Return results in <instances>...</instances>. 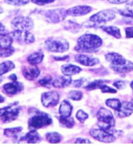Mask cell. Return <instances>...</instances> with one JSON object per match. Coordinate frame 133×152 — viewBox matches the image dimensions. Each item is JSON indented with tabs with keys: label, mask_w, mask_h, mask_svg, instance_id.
I'll use <instances>...</instances> for the list:
<instances>
[{
	"label": "cell",
	"mask_w": 133,
	"mask_h": 152,
	"mask_svg": "<svg viewBox=\"0 0 133 152\" xmlns=\"http://www.w3.org/2000/svg\"><path fill=\"white\" fill-rule=\"evenodd\" d=\"M3 88L6 93L8 94L14 95L23 91L24 86L22 83L15 81L4 84Z\"/></svg>",
	"instance_id": "obj_16"
},
{
	"label": "cell",
	"mask_w": 133,
	"mask_h": 152,
	"mask_svg": "<svg viewBox=\"0 0 133 152\" xmlns=\"http://www.w3.org/2000/svg\"><path fill=\"white\" fill-rule=\"evenodd\" d=\"M126 10L133 16V1L128 3L125 5Z\"/></svg>",
	"instance_id": "obj_40"
},
{
	"label": "cell",
	"mask_w": 133,
	"mask_h": 152,
	"mask_svg": "<svg viewBox=\"0 0 133 152\" xmlns=\"http://www.w3.org/2000/svg\"><path fill=\"white\" fill-rule=\"evenodd\" d=\"M130 86H131V88H132L133 92V80L132 81V82H131V83H130Z\"/></svg>",
	"instance_id": "obj_49"
},
{
	"label": "cell",
	"mask_w": 133,
	"mask_h": 152,
	"mask_svg": "<svg viewBox=\"0 0 133 152\" xmlns=\"http://www.w3.org/2000/svg\"><path fill=\"white\" fill-rule=\"evenodd\" d=\"M106 104L107 106L116 111L120 107L121 102L117 99H109L106 101Z\"/></svg>",
	"instance_id": "obj_30"
},
{
	"label": "cell",
	"mask_w": 133,
	"mask_h": 152,
	"mask_svg": "<svg viewBox=\"0 0 133 152\" xmlns=\"http://www.w3.org/2000/svg\"><path fill=\"white\" fill-rule=\"evenodd\" d=\"M15 52V48L13 46L7 48L0 49V57L7 58L12 56Z\"/></svg>",
	"instance_id": "obj_32"
},
{
	"label": "cell",
	"mask_w": 133,
	"mask_h": 152,
	"mask_svg": "<svg viewBox=\"0 0 133 152\" xmlns=\"http://www.w3.org/2000/svg\"><path fill=\"white\" fill-rule=\"evenodd\" d=\"M9 35L16 42L21 44H29L35 42L34 35L28 31L14 30L9 33Z\"/></svg>",
	"instance_id": "obj_8"
},
{
	"label": "cell",
	"mask_w": 133,
	"mask_h": 152,
	"mask_svg": "<svg viewBox=\"0 0 133 152\" xmlns=\"http://www.w3.org/2000/svg\"><path fill=\"white\" fill-rule=\"evenodd\" d=\"M72 82L71 76H60L57 77L53 81V86L58 88H64L70 85Z\"/></svg>",
	"instance_id": "obj_19"
},
{
	"label": "cell",
	"mask_w": 133,
	"mask_h": 152,
	"mask_svg": "<svg viewBox=\"0 0 133 152\" xmlns=\"http://www.w3.org/2000/svg\"><path fill=\"white\" fill-rule=\"evenodd\" d=\"M53 78L50 76H46L39 81V83L43 87L50 88L53 86Z\"/></svg>",
	"instance_id": "obj_31"
},
{
	"label": "cell",
	"mask_w": 133,
	"mask_h": 152,
	"mask_svg": "<svg viewBox=\"0 0 133 152\" xmlns=\"http://www.w3.org/2000/svg\"><path fill=\"white\" fill-rule=\"evenodd\" d=\"M13 41L14 40L9 33H0V49L11 47Z\"/></svg>",
	"instance_id": "obj_22"
},
{
	"label": "cell",
	"mask_w": 133,
	"mask_h": 152,
	"mask_svg": "<svg viewBox=\"0 0 133 152\" xmlns=\"http://www.w3.org/2000/svg\"><path fill=\"white\" fill-rule=\"evenodd\" d=\"M73 106L70 102L64 100L61 103L60 106L59 113L63 116H70L73 111Z\"/></svg>",
	"instance_id": "obj_21"
},
{
	"label": "cell",
	"mask_w": 133,
	"mask_h": 152,
	"mask_svg": "<svg viewBox=\"0 0 133 152\" xmlns=\"http://www.w3.org/2000/svg\"><path fill=\"white\" fill-rule=\"evenodd\" d=\"M102 44L100 37L95 34L86 33L78 38L75 49L77 52L81 53H96Z\"/></svg>",
	"instance_id": "obj_1"
},
{
	"label": "cell",
	"mask_w": 133,
	"mask_h": 152,
	"mask_svg": "<svg viewBox=\"0 0 133 152\" xmlns=\"http://www.w3.org/2000/svg\"><path fill=\"white\" fill-rule=\"evenodd\" d=\"M82 71L79 66L72 64H65L61 66V71L65 75L71 76L78 74Z\"/></svg>",
	"instance_id": "obj_20"
},
{
	"label": "cell",
	"mask_w": 133,
	"mask_h": 152,
	"mask_svg": "<svg viewBox=\"0 0 133 152\" xmlns=\"http://www.w3.org/2000/svg\"><path fill=\"white\" fill-rule=\"evenodd\" d=\"M68 97L70 99L73 100H80L82 99L83 94L80 91H71L68 94Z\"/></svg>",
	"instance_id": "obj_33"
},
{
	"label": "cell",
	"mask_w": 133,
	"mask_h": 152,
	"mask_svg": "<svg viewBox=\"0 0 133 152\" xmlns=\"http://www.w3.org/2000/svg\"><path fill=\"white\" fill-rule=\"evenodd\" d=\"M76 118L80 122L83 123L84 121L88 118V115L85 113L83 110L81 109L77 112Z\"/></svg>",
	"instance_id": "obj_35"
},
{
	"label": "cell",
	"mask_w": 133,
	"mask_h": 152,
	"mask_svg": "<svg viewBox=\"0 0 133 152\" xmlns=\"http://www.w3.org/2000/svg\"><path fill=\"white\" fill-rule=\"evenodd\" d=\"M5 99L4 97L3 96H2L0 94V103L4 102Z\"/></svg>",
	"instance_id": "obj_48"
},
{
	"label": "cell",
	"mask_w": 133,
	"mask_h": 152,
	"mask_svg": "<svg viewBox=\"0 0 133 152\" xmlns=\"http://www.w3.org/2000/svg\"><path fill=\"white\" fill-rule=\"evenodd\" d=\"M64 9L51 10L47 11L45 18L48 22L57 23L63 20L67 16Z\"/></svg>",
	"instance_id": "obj_10"
},
{
	"label": "cell",
	"mask_w": 133,
	"mask_h": 152,
	"mask_svg": "<svg viewBox=\"0 0 133 152\" xmlns=\"http://www.w3.org/2000/svg\"><path fill=\"white\" fill-rule=\"evenodd\" d=\"M91 136L100 142L110 143L116 141V139L123 135V132L121 130L110 129L103 130L93 129L90 130Z\"/></svg>",
	"instance_id": "obj_4"
},
{
	"label": "cell",
	"mask_w": 133,
	"mask_h": 152,
	"mask_svg": "<svg viewBox=\"0 0 133 152\" xmlns=\"http://www.w3.org/2000/svg\"><path fill=\"white\" fill-rule=\"evenodd\" d=\"M93 9L87 5L78 6L67 10L65 11L67 15L72 17H80L89 14Z\"/></svg>",
	"instance_id": "obj_13"
},
{
	"label": "cell",
	"mask_w": 133,
	"mask_h": 152,
	"mask_svg": "<svg viewBox=\"0 0 133 152\" xmlns=\"http://www.w3.org/2000/svg\"><path fill=\"white\" fill-rule=\"evenodd\" d=\"M132 102H133V99L132 100Z\"/></svg>",
	"instance_id": "obj_52"
},
{
	"label": "cell",
	"mask_w": 133,
	"mask_h": 152,
	"mask_svg": "<svg viewBox=\"0 0 133 152\" xmlns=\"http://www.w3.org/2000/svg\"><path fill=\"white\" fill-rule=\"evenodd\" d=\"M59 95L55 91L45 92L41 94V101L46 107H55L59 102Z\"/></svg>",
	"instance_id": "obj_11"
},
{
	"label": "cell",
	"mask_w": 133,
	"mask_h": 152,
	"mask_svg": "<svg viewBox=\"0 0 133 152\" xmlns=\"http://www.w3.org/2000/svg\"><path fill=\"white\" fill-rule=\"evenodd\" d=\"M5 27L1 23H0V33L5 32Z\"/></svg>",
	"instance_id": "obj_47"
},
{
	"label": "cell",
	"mask_w": 133,
	"mask_h": 152,
	"mask_svg": "<svg viewBox=\"0 0 133 152\" xmlns=\"http://www.w3.org/2000/svg\"><path fill=\"white\" fill-rule=\"evenodd\" d=\"M115 18L116 14L113 11L105 10L92 15L90 18V20L95 23H105L112 20Z\"/></svg>",
	"instance_id": "obj_9"
},
{
	"label": "cell",
	"mask_w": 133,
	"mask_h": 152,
	"mask_svg": "<svg viewBox=\"0 0 133 152\" xmlns=\"http://www.w3.org/2000/svg\"></svg>",
	"instance_id": "obj_53"
},
{
	"label": "cell",
	"mask_w": 133,
	"mask_h": 152,
	"mask_svg": "<svg viewBox=\"0 0 133 152\" xmlns=\"http://www.w3.org/2000/svg\"><path fill=\"white\" fill-rule=\"evenodd\" d=\"M11 108V106H7L2 108H0V117H1L8 109Z\"/></svg>",
	"instance_id": "obj_44"
},
{
	"label": "cell",
	"mask_w": 133,
	"mask_h": 152,
	"mask_svg": "<svg viewBox=\"0 0 133 152\" xmlns=\"http://www.w3.org/2000/svg\"><path fill=\"white\" fill-rule=\"evenodd\" d=\"M75 143H91L90 140L87 139L82 138H78L76 140Z\"/></svg>",
	"instance_id": "obj_42"
},
{
	"label": "cell",
	"mask_w": 133,
	"mask_h": 152,
	"mask_svg": "<svg viewBox=\"0 0 133 152\" xmlns=\"http://www.w3.org/2000/svg\"><path fill=\"white\" fill-rule=\"evenodd\" d=\"M8 78L10 80L13 81H17V76L15 74H12V75H10L8 77Z\"/></svg>",
	"instance_id": "obj_46"
},
{
	"label": "cell",
	"mask_w": 133,
	"mask_h": 152,
	"mask_svg": "<svg viewBox=\"0 0 133 152\" xmlns=\"http://www.w3.org/2000/svg\"><path fill=\"white\" fill-rule=\"evenodd\" d=\"M54 59L57 61H64L69 58V56H65L63 57H54Z\"/></svg>",
	"instance_id": "obj_45"
},
{
	"label": "cell",
	"mask_w": 133,
	"mask_h": 152,
	"mask_svg": "<svg viewBox=\"0 0 133 152\" xmlns=\"http://www.w3.org/2000/svg\"><path fill=\"white\" fill-rule=\"evenodd\" d=\"M56 0H31L33 3L40 6L49 4L54 2Z\"/></svg>",
	"instance_id": "obj_36"
},
{
	"label": "cell",
	"mask_w": 133,
	"mask_h": 152,
	"mask_svg": "<svg viewBox=\"0 0 133 152\" xmlns=\"http://www.w3.org/2000/svg\"><path fill=\"white\" fill-rule=\"evenodd\" d=\"M56 118L58 120L60 125L62 128H71L75 125V120L70 116H63L60 115L56 116Z\"/></svg>",
	"instance_id": "obj_23"
},
{
	"label": "cell",
	"mask_w": 133,
	"mask_h": 152,
	"mask_svg": "<svg viewBox=\"0 0 133 152\" xmlns=\"http://www.w3.org/2000/svg\"><path fill=\"white\" fill-rule=\"evenodd\" d=\"M3 12V9L0 6V14H1Z\"/></svg>",
	"instance_id": "obj_50"
},
{
	"label": "cell",
	"mask_w": 133,
	"mask_h": 152,
	"mask_svg": "<svg viewBox=\"0 0 133 152\" xmlns=\"http://www.w3.org/2000/svg\"><path fill=\"white\" fill-rule=\"evenodd\" d=\"M23 129V128L21 127L7 128L4 130V135L7 137L17 138Z\"/></svg>",
	"instance_id": "obj_27"
},
{
	"label": "cell",
	"mask_w": 133,
	"mask_h": 152,
	"mask_svg": "<svg viewBox=\"0 0 133 152\" xmlns=\"http://www.w3.org/2000/svg\"><path fill=\"white\" fill-rule=\"evenodd\" d=\"M15 67V64L10 61L3 62L0 64V76L12 71Z\"/></svg>",
	"instance_id": "obj_26"
},
{
	"label": "cell",
	"mask_w": 133,
	"mask_h": 152,
	"mask_svg": "<svg viewBox=\"0 0 133 152\" xmlns=\"http://www.w3.org/2000/svg\"><path fill=\"white\" fill-rule=\"evenodd\" d=\"M97 125L100 128L103 130H109L116 125V120L110 110L101 107L97 113Z\"/></svg>",
	"instance_id": "obj_5"
},
{
	"label": "cell",
	"mask_w": 133,
	"mask_h": 152,
	"mask_svg": "<svg viewBox=\"0 0 133 152\" xmlns=\"http://www.w3.org/2000/svg\"><path fill=\"white\" fill-rule=\"evenodd\" d=\"M42 138L36 130H30L24 136L20 137V141H26L28 143H37L40 142Z\"/></svg>",
	"instance_id": "obj_18"
},
{
	"label": "cell",
	"mask_w": 133,
	"mask_h": 152,
	"mask_svg": "<svg viewBox=\"0 0 133 152\" xmlns=\"http://www.w3.org/2000/svg\"><path fill=\"white\" fill-rule=\"evenodd\" d=\"M40 70L36 65L24 66L23 68V74L28 80H33L36 79L40 74Z\"/></svg>",
	"instance_id": "obj_15"
},
{
	"label": "cell",
	"mask_w": 133,
	"mask_h": 152,
	"mask_svg": "<svg viewBox=\"0 0 133 152\" xmlns=\"http://www.w3.org/2000/svg\"><path fill=\"white\" fill-rule=\"evenodd\" d=\"M105 57L106 60L110 63V68L115 72L124 73L133 71V63L118 53L110 52L106 54Z\"/></svg>",
	"instance_id": "obj_2"
},
{
	"label": "cell",
	"mask_w": 133,
	"mask_h": 152,
	"mask_svg": "<svg viewBox=\"0 0 133 152\" xmlns=\"http://www.w3.org/2000/svg\"><path fill=\"white\" fill-rule=\"evenodd\" d=\"M113 85L118 90H123L125 87V82L122 80H116L114 82Z\"/></svg>",
	"instance_id": "obj_38"
},
{
	"label": "cell",
	"mask_w": 133,
	"mask_h": 152,
	"mask_svg": "<svg viewBox=\"0 0 133 152\" xmlns=\"http://www.w3.org/2000/svg\"><path fill=\"white\" fill-rule=\"evenodd\" d=\"M133 113V103L130 102H121L120 107L117 111H115L116 116L119 118L127 117Z\"/></svg>",
	"instance_id": "obj_12"
},
{
	"label": "cell",
	"mask_w": 133,
	"mask_h": 152,
	"mask_svg": "<svg viewBox=\"0 0 133 152\" xmlns=\"http://www.w3.org/2000/svg\"><path fill=\"white\" fill-rule=\"evenodd\" d=\"M100 89L102 93H116L117 92L116 90L106 85V84L102 86Z\"/></svg>",
	"instance_id": "obj_37"
},
{
	"label": "cell",
	"mask_w": 133,
	"mask_h": 152,
	"mask_svg": "<svg viewBox=\"0 0 133 152\" xmlns=\"http://www.w3.org/2000/svg\"><path fill=\"white\" fill-rule=\"evenodd\" d=\"M11 108L7 111L1 117V119L3 122L7 123L14 121L18 117L20 113V107H17L13 109H11Z\"/></svg>",
	"instance_id": "obj_17"
},
{
	"label": "cell",
	"mask_w": 133,
	"mask_h": 152,
	"mask_svg": "<svg viewBox=\"0 0 133 152\" xmlns=\"http://www.w3.org/2000/svg\"><path fill=\"white\" fill-rule=\"evenodd\" d=\"M11 25L14 30L29 31L34 27V23L30 18L20 16L13 19Z\"/></svg>",
	"instance_id": "obj_7"
},
{
	"label": "cell",
	"mask_w": 133,
	"mask_h": 152,
	"mask_svg": "<svg viewBox=\"0 0 133 152\" xmlns=\"http://www.w3.org/2000/svg\"><path fill=\"white\" fill-rule=\"evenodd\" d=\"M110 3L113 4H121L129 1V0H108Z\"/></svg>",
	"instance_id": "obj_43"
},
{
	"label": "cell",
	"mask_w": 133,
	"mask_h": 152,
	"mask_svg": "<svg viewBox=\"0 0 133 152\" xmlns=\"http://www.w3.org/2000/svg\"><path fill=\"white\" fill-rule=\"evenodd\" d=\"M100 28L107 34L116 38V39H120L121 37L120 30L119 28L116 26H101Z\"/></svg>",
	"instance_id": "obj_25"
},
{
	"label": "cell",
	"mask_w": 133,
	"mask_h": 152,
	"mask_svg": "<svg viewBox=\"0 0 133 152\" xmlns=\"http://www.w3.org/2000/svg\"><path fill=\"white\" fill-rule=\"evenodd\" d=\"M85 80L84 78H81L80 79L74 81L73 83V85L74 87H80L84 83V82Z\"/></svg>",
	"instance_id": "obj_41"
},
{
	"label": "cell",
	"mask_w": 133,
	"mask_h": 152,
	"mask_svg": "<svg viewBox=\"0 0 133 152\" xmlns=\"http://www.w3.org/2000/svg\"><path fill=\"white\" fill-rule=\"evenodd\" d=\"M31 0H4L7 4L15 6H23L29 3Z\"/></svg>",
	"instance_id": "obj_34"
},
{
	"label": "cell",
	"mask_w": 133,
	"mask_h": 152,
	"mask_svg": "<svg viewBox=\"0 0 133 152\" xmlns=\"http://www.w3.org/2000/svg\"><path fill=\"white\" fill-rule=\"evenodd\" d=\"M125 32L126 38H133V26L125 28Z\"/></svg>",
	"instance_id": "obj_39"
},
{
	"label": "cell",
	"mask_w": 133,
	"mask_h": 152,
	"mask_svg": "<svg viewBox=\"0 0 133 152\" xmlns=\"http://www.w3.org/2000/svg\"><path fill=\"white\" fill-rule=\"evenodd\" d=\"M47 140L51 143H57L60 142L63 139V136L57 132H49L46 134Z\"/></svg>",
	"instance_id": "obj_28"
},
{
	"label": "cell",
	"mask_w": 133,
	"mask_h": 152,
	"mask_svg": "<svg viewBox=\"0 0 133 152\" xmlns=\"http://www.w3.org/2000/svg\"><path fill=\"white\" fill-rule=\"evenodd\" d=\"M108 81L103 80H96L89 83L85 86L84 89L87 90H93L96 89H100L102 86L105 84Z\"/></svg>",
	"instance_id": "obj_29"
},
{
	"label": "cell",
	"mask_w": 133,
	"mask_h": 152,
	"mask_svg": "<svg viewBox=\"0 0 133 152\" xmlns=\"http://www.w3.org/2000/svg\"><path fill=\"white\" fill-rule=\"evenodd\" d=\"M44 47L49 52L62 53L68 51L69 44L63 38L52 37L45 40Z\"/></svg>",
	"instance_id": "obj_6"
},
{
	"label": "cell",
	"mask_w": 133,
	"mask_h": 152,
	"mask_svg": "<svg viewBox=\"0 0 133 152\" xmlns=\"http://www.w3.org/2000/svg\"><path fill=\"white\" fill-rule=\"evenodd\" d=\"M44 54L41 52H35L30 54L27 58L28 61L31 65H36L43 60Z\"/></svg>",
	"instance_id": "obj_24"
},
{
	"label": "cell",
	"mask_w": 133,
	"mask_h": 152,
	"mask_svg": "<svg viewBox=\"0 0 133 152\" xmlns=\"http://www.w3.org/2000/svg\"><path fill=\"white\" fill-rule=\"evenodd\" d=\"M35 115L28 119V128L30 130L45 128L53 123V119L50 115L36 109L32 110Z\"/></svg>",
	"instance_id": "obj_3"
},
{
	"label": "cell",
	"mask_w": 133,
	"mask_h": 152,
	"mask_svg": "<svg viewBox=\"0 0 133 152\" xmlns=\"http://www.w3.org/2000/svg\"><path fill=\"white\" fill-rule=\"evenodd\" d=\"M75 60L80 64L86 66H94L100 63V61L97 58L81 54L75 56Z\"/></svg>",
	"instance_id": "obj_14"
},
{
	"label": "cell",
	"mask_w": 133,
	"mask_h": 152,
	"mask_svg": "<svg viewBox=\"0 0 133 152\" xmlns=\"http://www.w3.org/2000/svg\"><path fill=\"white\" fill-rule=\"evenodd\" d=\"M2 82V79L0 77V83H1V82Z\"/></svg>",
	"instance_id": "obj_51"
}]
</instances>
